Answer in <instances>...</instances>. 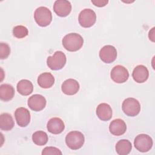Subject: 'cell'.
Returning a JSON list of instances; mask_svg holds the SVG:
<instances>
[{
  "label": "cell",
  "mask_w": 155,
  "mask_h": 155,
  "mask_svg": "<svg viewBox=\"0 0 155 155\" xmlns=\"http://www.w3.org/2000/svg\"><path fill=\"white\" fill-rule=\"evenodd\" d=\"M64 47L69 51H76L83 45L84 39L78 33H71L66 35L62 41Z\"/></svg>",
  "instance_id": "obj_1"
},
{
  "label": "cell",
  "mask_w": 155,
  "mask_h": 155,
  "mask_svg": "<svg viewBox=\"0 0 155 155\" xmlns=\"http://www.w3.org/2000/svg\"><path fill=\"white\" fill-rule=\"evenodd\" d=\"M85 142L84 134L78 131H73L68 133L65 137V143L68 147L73 150L81 148Z\"/></svg>",
  "instance_id": "obj_2"
},
{
  "label": "cell",
  "mask_w": 155,
  "mask_h": 155,
  "mask_svg": "<svg viewBox=\"0 0 155 155\" xmlns=\"http://www.w3.org/2000/svg\"><path fill=\"white\" fill-rule=\"evenodd\" d=\"M34 19L36 22L41 27L48 26L52 21L51 11L46 7L37 8L34 13Z\"/></svg>",
  "instance_id": "obj_3"
},
{
  "label": "cell",
  "mask_w": 155,
  "mask_h": 155,
  "mask_svg": "<svg viewBox=\"0 0 155 155\" xmlns=\"http://www.w3.org/2000/svg\"><path fill=\"white\" fill-rule=\"evenodd\" d=\"M66 61L65 54L61 51H57L53 56L47 58V64L51 70H59L64 67Z\"/></svg>",
  "instance_id": "obj_4"
},
{
  "label": "cell",
  "mask_w": 155,
  "mask_h": 155,
  "mask_svg": "<svg viewBox=\"0 0 155 155\" xmlns=\"http://www.w3.org/2000/svg\"><path fill=\"white\" fill-rule=\"evenodd\" d=\"M122 109L126 115L131 117L136 116L140 111V104L137 99L128 97L124 101Z\"/></svg>",
  "instance_id": "obj_5"
},
{
  "label": "cell",
  "mask_w": 155,
  "mask_h": 155,
  "mask_svg": "<svg viewBox=\"0 0 155 155\" xmlns=\"http://www.w3.org/2000/svg\"><path fill=\"white\" fill-rule=\"evenodd\" d=\"M96 21L95 12L90 8L82 10L78 16V21L81 26L84 28H89L93 26Z\"/></svg>",
  "instance_id": "obj_6"
},
{
  "label": "cell",
  "mask_w": 155,
  "mask_h": 155,
  "mask_svg": "<svg viewBox=\"0 0 155 155\" xmlns=\"http://www.w3.org/2000/svg\"><path fill=\"white\" fill-rule=\"evenodd\" d=\"M153 142L152 138L145 134L137 135L134 140L135 148L139 151L145 153L151 150L153 147Z\"/></svg>",
  "instance_id": "obj_7"
},
{
  "label": "cell",
  "mask_w": 155,
  "mask_h": 155,
  "mask_svg": "<svg viewBox=\"0 0 155 155\" xmlns=\"http://www.w3.org/2000/svg\"><path fill=\"white\" fill-rule=\"evenodd\" d=\"M110 76L111 79L116 83L122 84L125 82L129 78L128 70L122 65H117L113 68Z\"/></svg>",
  "instance_id": "obj_8"
},
{
  "label": "cell",
  "mask_w": 155,
  "mask_h": 155,
  "mask_svg": "<svg viewBox=\"0 0 155 155\" xmlns=\"http://www.w3.org/2000/svg\"><path fill=\"white\" fill-rule=\"evenodd\" d=\"M99 55L102 61L107 64H110L116 60L117 58V50L114 47L107 45L100 50Z\"/></svg>",
  "instance_id": "obj_9"
},
{
  "label": "cell",
  "mask_w": 155,
  "mask_h": 155,
  "mask_svg": "<svg viewBox=\"0 0 155 155\" xmlns=\"http://www.w3.org/2000/svg\"><path fill=\"white\" fill-rule=\"evenodd\" d=\"M53 10L60 17L67 16L71 11V5L68 1L57 0L53 5Z\"/></svg>",
  "instance_id": "obj_10"
},
{
  "label": "cell",
  "mask_w": 155,
  "mask_h": 155,
  "mask_svg": "<svg viewBox=\"0 0 155 155\" xmlns=\"http://www.w3.org/2000/svg\"><path fill=\"white\" fill-rule=\"evenodd\" d=\"M47 104L45 98L38 94H33L28 99V106L35 111H40L42 110Z\"/></svg>",
  "instance_id": "obj_11"
},
{
  "label": "cell",
  "mask_w": 155,
  "mask_h": 155,
  "mask_svg": "<svg viewBox=\"0 0 155 155\" xmlns=\"http://www.w3.org/2000/svg\"><path fill=\"white\" fill-rule=\"evenodd\" d=\"M15 116L18 125L21 127H27L30 122V113L26 108H18L15 111Z\"/></svg>",
  "instance_id": "obj_12"
},
{
  "label": "cell",
  "mask_w": 155,
  "mask_h": 155,
  "mask_svg": "<svg viewBox=\"0 0 155 155\" xmlns=\"http://www.w3.org/2000/svg\"><path fill=\"white\" fill-rule=\"evenodd\" d=\"M47 128L50 133L54 134H58L64 131L65 125L61 119L59 117H53L48 121Z\"/></svg>",
  "instance_id": "obj_13"
},
{
  "label": "cell",
  "mask_w": 155,
  "mask_h": 155,
  "mask_svg": "<svg viewBox=\"0 0 155 155\" xmlns=\"http://www.w3.org/2000/svg\"><path fill=\"white\" fill-rule=\"evenodd\" d=\"M132 76L134 81L136 82L143 83L148 78V70L145 66L143 65H139L134 68L132 73Z\"/></svg>",
  "instance_id": "obj_14"
},
{
  "label": "cell",
  "mask_w": 155,
  "mask_h": 155,
  "mask_svg": "<svg viewBox=\"0 0 155 155\" xmlns=\"http://www.w3.org/2000/svg\"><path fill=\"white\" fill-rule=\"evenodd\" d=\"M110 132L116 136L124 134L127 130L125 122L120 119H116L112 120L109 126Z\"/></svg>",
  "instance_id": "obj_15"
},
{
  "label": "cell",
  "mask_w": 155,
  "mask_h": 155,
  "mask_svg": "<svg viewBox=\"0 0 155 155\" xmlns=\"http://www.w3.org/2000/svg\"><path fill=\"white\" fill-rule=\"evenodd\" d=\"M61 90L62 91L67 95H74L79 91V84L75 79H68L62 83Z\"/></svg>",
  "instance_id": "obj_16"
},
{
  "label": "cell",
  "mask_w": 155,
  "mask_h": 155,
  "mask_svg": "<svg viewBox=\"0 0 155 155\" xmlns=\"http://www.w3.org/2000/svg\"><path fill=\"white\" fill-rule=\"evenodd\" d=\"M112 109L108 104L101 103L96 108L97 116L101 120H109L112 117Z\"/></svg>",
  "instance_id": "obj_17"
},
{
  "label": "cell",
  "mask_w": 155,
  "mask_h": 155,
  "mask_svg": "<svg viewBox=\"0 0 155 155\" xmlns=\"http://www.w3.org/2000/svg\"><path fill=\"white\" fill-rule=\"evenodd\" d=\"M38 85L43 88H49L54 83V78L50 73L45 72L41 73L38 78Z\"/></svg>",
  "instance_id": "obj_18"
},
{
  "label": "cell",
  "mask_w": 155,
  "mask_h": 155,
  "mask_svg": "<svg viewBox=\"0 0 155 155\" xmlns=\"http://www.w3.org/2000/svg\"><path fill=\"white\" fill-rule=\"evenodd\" d=\"M15 95V89L12 85L4 84L0 86V98L2 101L7 102L12 100Z\"/></svg>",
  "instance_id": "obj_19"
},
{
  "label": "cell",
  "mask_w": 155,
  "mask_h": 155,
  "mask_svg": "<svg viewBox=\"0 0 155 155\" xmlns=\"http://www.w3.org/2000/svg\"><path fill=\"white\" fill-rule=\"evenodd\" d=\"M16 88L18 93L22 96H28L30 94L33 90V84L27 79H22L19 81Z\"/></svg>",
  "instance_id": "obj_20"
},
{
  "label": "cell",
  "mask_w": 155,
  "mask_h": 155,
  "mask_svg": "<svg viewBox=\"0 0 155 155\" xmlns=\"http://www.w3.org/2000/svg\"><path fill=\"white\" fill-rule=\"evenodd\" d=\"M115 148L118 154L127 155L131 151V143L127 139H121L116 143Z\"/></svg>",
  "instance_id": "obj_21"
},
{
  "label": "cell",
  "mask_w": 155,
  "mask_h": 155,
  "mask_svg": "<svg viewBox=\"0 0 155 155\" xmlns=\"http://www.w3.org/2000/svg\"><path fill=\"white\" fill-rule=\"evenodd\" d=\"M15 125V122L11 114L5 113L0 116V128L4 131L12 130Z\"/></svg>",
  "instance_id": "obj_22"
},
{
  "label": "cell",
  "mask_w": 155,
  "mask_h": 155,
  "mask_svg": "<svg viewBox=\"0 0 155 155\" xmlns=\"http://www.w3.org/2000/svg\"><path fill=\"white\" fill-rule=\"evenodd\" d=\"M48 140L47 134L43 131H37L32 135V140L37 145L42 146L45 145Z\"/></svg>",
  "instance_id": "obj_23"
},
{
  "label": "cell",
  "mask_w": 155,
  "mask_h": 155,
  "mask_svg": "<svg viewBox=\"0 0 155 155\" xmlns=\"http://www.w3.org/2000/svg\"><path fill=\"white\" fill-rule=\"evenodd\" d=\"M28 34V29L23 25H17L13 29V36L18 39L24 38Z\"/></svg>",
  "instance_id": "obj_24"
},
{
  "label": "cell",
  "mask_w": 155,
  "mask_h": 155,
  "mask_svg": "<svg viewBox=\"0 0 155 155\" xmlns=\"http://www.w3.org/2000/svg\"><path fill=\"white\" fill-rule=\"evenodd\" d=\"M10 53V48L7 43L1 42L0 44V58L4 59L7 58Z\"/></svg>",
  "instance_id": "obj_25"
},
{
  "label": "cell",
  "mask_w": 155,
  "mask_h": 155,
  "mask_svg": "<svg viewBox=\"0 0 155 155\" xmlns=\"http://www.w3.org/2000/svg\"><path fill=\"white\" fill-rule=\"evenodd\" d=\"M62 153L61 151V150L56 147H47L43 149L42 152V155H61Z\"/></svg>",
  "instance_id": "obj_26"
},
{
  "label": "cell",
  "mask_w": 155,
  "mask_h": 155,
  "mask_svg": "<svg viewBox=\"0 0 155 155\" xmlns=\"http://www.w3.org/2000/svg\"><path fill=\"white\" fill-rule=\"evenodd\" d=\"M108 2V1L105 0H95V1H91V3H93L95 6L98 7H102L105 6Z\"/></svg>",
  "instance_id": "obj_27"
}]
</instances>
